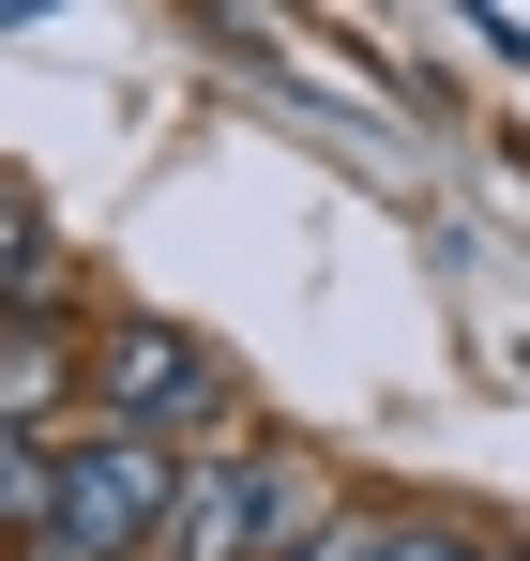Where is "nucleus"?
<instances>
[{
	"mask_svg": "<svg viewBox=\"0 0 530 561\" xmlns=\"http://www.w3.org/2000/svg\"><path fill=\"white\" fill-rule=\"evenodd\" d=\"M91 394H106V425H122V440H212V425H228V410H243V379L212 365V334H182V319H106V334H91Z\"/></svg>",
	"mask_w": 530,
	"mask_h": 561,
	"instance_id": "obj_3",
	"label": "nucleus"
},
{
	"mask_svg": "<svg viewBox=\"0 0 530 561\" xmlns=\"http://www.w3.org/2000/svg\"><path fill=\"white\" fill-rule=\"evenodd\" d=\"M319 516H334V485L288 456V440H212V456H182L152 561H288Z\"/></svg>",
	"mask_w": 530,
	"mask_h": 561,
	"instance_id": "obj_1",
	"label": "nucleus"
},
{
	"mask_svg": "<svg viewBox=\"0 0 530 561\" xmlns=\"http://www.w3.org/2000/svg\"><path fill=\"white\" fill-rule=\"evenodd\" d=\"M31 304H46V213L0 183V319H31Z\"/></svg>",
	"mask_w": 530,
	"mask_h": 561,
	"instance_id": "obj_4",
	"label": "nucleus"
},
{
	"mask_svg": "<svg viewBox=\"0 0 530 561\" xmlns=\"http://www.w3.org/2000/svg\"><path fill=\"white\" fill-rule=\"evenodd\" d=\"M470 15H485V31H500V61H516V77H530V15H500V0H470Z\"/></svg>",
	"mask_w": 530,
	"mask_h": 561,
	"instance_id": "obj_7",
	"label": "nucleus"
},
{
	"mask_svg": "<svg viewBox=\"0 0 530 561\" xmlns=\"http://www.w3.org/2000/svg\"><path fill=\"white\" fill-rule=\"evenodd\" d=\"M379 561H500V547H470V531H379Z\"/></svg>",
	"mask_w": 530,
	"mask_h": 561,
	"instance_id": "obj_6",
	"label": "nucleus"
},
{
	"mask_svg": "<svg viewBox=\"0 0 530 561\" xmlns=\"http://www.w3.org/2000/svg\"><path fill=\"white\" fill-rule=\"evenodd\" d=\"M15 15H61V0H0V31H15Z\"/></svg>",
	"mask_w": 530,
	"mask_h": 561,
	"instance_id": "obj_8",
	"label": "nucleus"
},
{
	"mask_svg": "<svg viewBox=\"0 0 530 561\" xmlns=\"http://www.w3.org/2000/svg\"><path fill=\"white\" fill-rule=\"evenodd\" d=\"M288 561H379V516H349V501H334V516H319V531H303Z\"/></svg>",
	"mask_w": 530,
	"mask_h": 561,
	"instance_id": "obj_5",
	"label": "nucleus"
},
{
	"mask_svg": "<svg viewBox=\"0 0 530 561\" xmlns=\"http://www.w3.org/2000/svg\"><path fill=\"white\" fill-rule=\"evenodd\" d=\"M168 485H182L168 440L91 425V440H61V470H46V501H31L15 561H152V531H168Z\"/></svg>",
	"mask_w": 530,
	"mask_h": 561,
	"instance_id": "obj_2",
	"label": "nucleus"
}]
</instances>
